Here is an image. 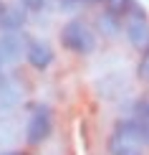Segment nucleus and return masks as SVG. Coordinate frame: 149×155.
<instances>
[{
	"label": "nucleus",
	"instance_id": "obj_1",
	"mask_svg": "<svg viewBox=\"0 0 149 155\" xmlns=\"http://www.w3.org/2000/svg\"><path fill=\"white\" fill-rule=\"evenodd\" d=\"M109 155H144L149 147V122L141 117H124L109 135Z\"/></svg>",
	"mask_w": 149,
	"mask_h": 155
},
{
	"label": "nucleus",
	"instance_id": "obj_2",
	"mask_svg": "<svg viewBox=\"0 0 149 155\" xmlns=\"http://www.w3.org/2000/svg\"><path fill=\"white\" fill-rule=\"evenodd\" d=\"M61 46L76 56H88L96 51V33L88 23H83L81 18H73V21L63 23L61 28Z\"/></svg>",
	"mask_w": 149,
	"mask_h": 155
},
{
	"label": "nucleus",
	"instance_id": "obj_3",
	"mask_svg": "<svg viewBox=\"0 0 149 155\" xmlns=\"http://www.w3.org/2000/svg\"><path fill=\"white\" fill-rule=\"evenodd\" d=\"M121 28H124V36L137 51H144L149 46V15L139 3L126 13V18L121 21Z\"/></svg>",
	"mask_w": 149,
	"mask_h": 155
},
{
	"label": "nucleus",
	"instance_id": "obj_4",
	"mask_svg": "<svg viewBox=\"0 0 149 155\" xmlns=\"http://www.w3.org/2000/svg\"><path fill=\"white\" fill-rule=\"evenodd\" d=\"M51 132H53V112H51V107L36 104L30 109L28 125H25V140H28V145H33V147L43 145L51 137Z\"/></svg>",
	"mask_w": 149,
	"mask_h": 155
},
{
	"label": "nucleus",
	"instance_id": "obj_5",
	"mask_svg": "<svg viewBox=\"0 0 149 155\" xmlns=\"http://www.w3.org/2000/svg\"><path fill=\"white\" fill-rule=\"evenodd\" d=\"M23 56L36 71H46V69L53 64V48L48 46L46 41L41 38H25V48H23Z\"/></svg>",
	"mask_w": 149,
	"mask_h": 155
},
{
	"label": "nucleus",
	"instance_id": "obj_6",
	"mask_svg": "<svg viewBox=\"0 0 149 155\" xmlns=\"http://www.w3.org/2000/svg\"><path fill=\"white\" fill-rule=\"evenodd\" d=\"M23 48H25V38L23 33H0V64L8 66L23 59Z\"/></svg>",
	"mask_w": 149,
	"mask_h": 155
},
{
	"label": "nucleus",
	"instance_id": "obj_7",
	"mask_svg": "<svg viewBox=\"0 0 149 155\" xmlns=\"http://www.w3.org/2000/svg\"><path fill=\"white\" fill-rule=\"evenodd\" d=\"M25 25V10L23 8H5L3 23H0V33H18Z\"/></svg>",
	"mask_w": 149,
	"mask_h": 155
},
{
	"label": "nucleus",
	"instance_id": "obj_8",
	"mask_svg": "<svg viewBox=\"0 0 149 155\" xmlns=\"http://www.w3.org/2000/svg\"><path fill=\"white\" fill-rule=\"evenodd\" d=\"M101 3H104V13L106 15L116 18V21H124L126 13L137 5V0H101Z\"/></svg>",
	"mask_w": 149,
	"mask_h": 155
},
{
	"label": "nucleus",
	"instance_id": "obj_9",
	"mask_svg": "<svg viewBox=\"0 0 149 155\" xmlns=\"http://www.w3.org/2000/svg\"><path fill=\"white\" fill-rule=\"evenodd\" d=\"M137 76L144 79V81H149V46L141 51V59H139V66H137Z\"/></svg>",
	"mask_w": 149,
	"mask_h": 155
},
{
	"label": "nucleus",
	"instance_id": "obj_10",
	"mask_svg": "<svg viewBox=\"0 0 149 155\" xmlns=\"http://www.w3.org/2000/svg\"><path fill=\"white\" fill-rule=\"evenodd\" d=\"M134 117H141L149 122V99H137L134 104Z\"/></svg>",
	"mask_w": 149,
	"mask_h": 155
},
{
	"label": "nucleus",
	"instance_id": "obj_11",
	"mask_svg": "<svg viewBox=\"0 0 149 155\" xmlns=\"http://www.w3.org/2000/svg\"><path fill=\"white\" fill-rule=\"evenodd\" d=\"M20 8L28 13H38V10L46 8V0H20Z\"/></svg>",
	"mask_w": 149,
	"mask_h": 155
},
{
	"label": "nucleus",
	"instance_id": "obj_12",
	"mask_svg": "<svg viewBox=\"0 0 149 155\" xmlns=\"http://www.w3.org/2000/svg\"><path fill=\"white\" fill-rule=\"evenodd\" d=\"M61 3H68V5H88V3H99V0H61Z\"/></svg>",
	"mask_w": 149,
	"mask_h": 155
},
{
	"label": "nucleus",
	"instance_id": "obj_13",
	"mask_svg": "<svg viewBox=\"0 0 149 155\" xmlns=\"http://www.w3.org/2000/svg\"><path fill=\"white\" fill-rule=\"evenodd\" d=\"M3 15H5V3L0 0V23H3Z\"/></svg>",
	"mask_w": 149,
	"mask_h": 155
},
{
	"label": "nucleus",
	"instance_id": "obj_14",
	"mask_svg": "<svg viewBox=\"0 0 149 155\" xmlns=\"http://www.w3.org/2000/svg\"><path fill=\"white\" fill-rule=\"evenodd\" d=\"M0 155H23V153H18V150H8V153H0Z\"/></svg>",
	"mask_w": 149,
	"mask_h": 155
},
{
	"label": "nucleus",
	"instance_id": "obj_15",
	"mask_svg": "<svg viewBox=\"0 0 149 155\" xmlns=\"http://www.w3.org/2000/svg\"><path fill=\"white\" fill-rule=\"evenodd\" d=\"M5 79V74H3V64H0V81H3Z\"/></svg>",
	"mask_w": 149,
	"mask_h": 155
}]
</instances>
